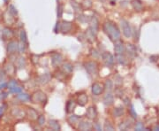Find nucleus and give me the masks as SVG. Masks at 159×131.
Instances as JSON below:
<instances>
[{
  "instance_id": "nucleus-3",
  "label": "nucleus",
  "mask_w": 159,
  "mask_h": 131,
  "mask_svg": "<svg viewBox=\"0 0 159 131\" xmlns=\"http://www.w3.org/2000/svg\"><path fill=\"white\" fill-rule=\"evenodd\" d=\"M30 99L32 100L34 103H39V102H42V103H44L45 101L47 100V98H46V95H45L43 92L42 91H37V92H35L33 94V96L31 97Z\"/></svg>"
},
{
  "instance_id": "nucleus-29",
  "label": "nucleus",
  "mask_w": 159,
  "mask_h": 131,
  "mask_svg": "<svg viewBox=\"0 0 159 131\" xmlns=\"http://www.w3.org/2000/svg\"><path fill=\"white\" fill-rule=\"evenodd\" d=\"M79 119H80V118H79L77 115H72V116H70V117H69L68 121H69L70 123H71V124H72V123H73V124H74V123H77V122H78Z\"/></svg>"
},
{
  "instance_id": "nucleus-16",
  "label": "nucleus",
  "mask_w": 159,
  "mask_h": 131,
  "mask_svg": "<svg viewBox=\"0 0 159 131\" xmlns=\"http://www.w3.org/2000/svg\"><path fill=\"white\" fill-rule=\"evenodd\" d=\"M88 102V96L86 94H82V95H80L78 98V104L80 105L83 106L86 105V103Z\"/></svg>"
},
{
  "instance_id": "nucleus-17",
  "label": "nucleus",
  "mask_w": 159,
  "mask_h": 131,
  "mask_svg": "<svg viewBox=\"0 0 159 131\" xmlns=\"http://www.w3.org/2000/svg\"><path fill=\"white\" fill-rule=\"evenodd\" d=\"M16 65L17 67H18V68H23V67H25L26 66V60L24 59L23 57H20L18 59H17V62H16Z\"/></svg>"
},
{
  "instance_id": "nucleus-7",
  "label": "nucleus",
  "mask_w": 159,
  "mask_h": 131,
  "mask_svg": "<svg viewBox=\"0 0 159 131\" xmlns=\"http://www.w3.org/2000/svg\"><path fill=\"white\" fill-rule=\"evenodd\" d=\"M19 51V43L16 41H12L7 45V52L8 53H15Z\"/></svg>"
},
{
  "instance_id": "nucleus-39",
  "label": "nucleus",
  "mask_w": 159,
  "mask_h": 131,
  "mask_svg": "<svg viewBox=\"0 0 159 131\" xmlns=\"http://www.w3.org/2000/svg\"><path fill=\"white\" fill-rule=\"evenodd\" d=\"M59 13H57V16H59V17H61V15H62V12H63V10H62V6H59Z\"/></svg>"
},
{
  "instance_id": "nucleus-4",
  "label": "nucleus",
  "mask_w": 159,
  "mask_h": 131,
  "mask_svg": "<svg viewBox=\"0 0 159 131\" xmlns=\"http://www.w3.org/2000/svg\"><path fill=\"white\" fill-rule=\"evenodd\" d=\"M85 69L91 75H95L97 74V65L96 62L89 61L85 63Z\"/></svg>"
},
{
  "instance_id": "nucleus-6",
  "label": "nucleus",
  "mask_w": 159,
  "mask_h": 131,
  "mask_svg": "<svg viewBox=\"0 0 159 131\" xmlns=\"http://www.w3.org/2000/svg\"><path fill=\"white\" fill-rule=\"evenodd\" d=\"M114 50L117 54H123V52H125V47H124V45H123V43L120 40L115 41Z\"/></svg>"
},
{
  "instance_id": "nucleus-2",
  "label": "nucleus",
  "mask_w": 159,
  "mask_h": 131,
  "mask_svg": "<svg viewBox=\"0 0 159 131\" xmlns=\"http://www.w3.org/2000/svg\"><path fill=\"white\" fill-rule=\"evenodd\" d=\"M121 28H122V31H123L124 36L127 38L131 37L132 31L131 26H130L128 21L126 20H121Z\"/></svg>"
},
{
  "instance_id": "nucleus-37",
  "label": "nucleus",
  "mask_w": 159,
  "mask_h": 131,
  "mask_svg": "<svg viewBox=\"0 0 159 131\" xmlns=\"http://www.w3.org/2000/svg\"><path fill=\"white\" fill-rule=\"evenodd\" d=\"M4 74L2 70H0V83L2 82H4Z\"/></svg>"
},
{
  "instance_id": "nucleus-25",
  "label": "nucleus",
  "mask_w": 159,
  "mask_h": 131,
  "mask_svg": "<svg viewBox=\"0 0 159 131\" xmlns=\"http://www.w3.org/2000/svg\"><path fill=\"white\" fill-rule=\"evenodd\" d=\"M20 40L23 43L26 44L28 43V39H26V34L25 30H21L20 32Z\"/></svg>"
},
{
  "instance_id": "nucleus-34",
  "label": "nucleus",
  "mask_w": 159,
  "mask_h": 131,
  "mask_svg": "<svg viewBox=\"0 0 159 131\" xmlns=\"http://www.w3.org/2000/svg\"><path fill=\"white\" fill-rule=\"evenodd\" d=\"M14 86H17V82H16V81H14V80H13V81H11V82L8 83V87H9V89H10V88H13V87H14Z\"/></svg>"
},
{
  "instance_id": "nucleus-28",
  "label": "nucleus",
  "mask_w": 159,
  "mask_h": 131,
  "mask_svg": "<svg viewBox=\"0 0 159 131\" xmlns=\"http://www.w3.org/2000/svg\"><path fill=\"white\" fill-rule=\"evenodd\" d=\"M74 107H75V104H74L73 101H69L68 103H67V105H66V109H67V112H71L72 110H73Z\"/></svg>"
},
{
  "instance_id": "nucleus-31",
  "label": "nucleus",
  "mask_w": 159,
  "mask_h": 131,
  "mask_svg": "<svg viewBox=\"0 0 159 131\" xmlns=\"http://www.w3.org/2000/svg\"><path fill=\"white\" fill-rule=\"evenodd\" d=\"M37 121H38V124H39L40 126H43V124H44L45 122V118L43 115H40L39 117L37 118Z\"/></svg>"
},
{
  "instance_id": "nucleus-41",
  "label": "nucleus",
  "mask_w": 159,
  "mask_h": 131,
  "mask_svg": "<svg viewBox=\"0 0 159 131\" xmlns=\"http://www.w3.org/2000/svg\"><path fill=\"white\" fill-rule=\"evenodd\" d=\"M155 129H157V130H159V127H156V128H155Z\"/></svg>"
},
{
  "instance_id": "nucleus-26",
  "label": "nucleus",
  "mask_w": 159,
  "mask_h": 131,
  "mask_svg": "<svg viewBox=\"0 0 159 131\" xmlns=\"http://www.w3.org/2000/svg\"><path fill=\"white\" fill-rule=\"evenodd\" d=\"M117 59H118V62L119 64H126V58L123 56V54H117Z\"/></svg>"
},
{
  "instance_id": "nucleus-40",
  "label": "nucleus",
  "mask_w": 159,
  "mask_h": 131,
  "mask_svg": "<svg viewBox=\"0 0 159 131\" xmlns=\"http://www.w3.org/2000/svg\"><path fill=\"white\" fill-rule=\"evenodd\" d=\"M6 85H7V83H6V82H4L3 84H2V82H1V83H0V89H3L4 87H6Z\"/></svg>"
},
{
  "instance_id": "nucleus-24",
  "label": "nucleus",
  "mask_w": 159,
  "mask_h": 131,
  "mask_svg": "<svg viewBox=\"0 0 159 131\" xmlns=\"http://www.w3.org/2000/svg\"><path fill=\"white\" fill-rule=\"evenodd\" d=\"M3 36L6 38H10L13 36V31L9 28H4L3 30Z\"/></svg>"
},
{
  "instance_id": "nucleus-10",
  "label": "nucleus",
  "mask_w": 159,
  "mask_h": 131,
  "mask_svg": "<svg viewBox=\"0 0 159 131\" xmlns=\"http://www.w3.org/2000/svg\"><path fill=\"white\" fill-rule=\"evenodd\" d=\"M86 115L87 117L90 119V120H94V119L96 117V115H97V112H96V108L94 107V106H90V107H88V110H87Z\"/></svg>"
},
{
  "instance_id": "nucleus-23",
  "label": "nucleus",
  "mask_w": 159,
  "mask_h": 131,
  "mask_svg": "<svg viewBox=\"0 0 159 131\" xmlns=\"http://www.w3.org/2000/svg\"><path fill=\"white\" fill-rule=\"evenodd\" d=\"M18 98L20 99L21 101H28L30 99L29 95H28L26 93H20V95H18Z\"/></svg>"
},
{
  "instance_id": "nucleus-11",
  "label": "nucleus",
  "mask_w": 159,
  "mask_h": 131,
  "mask_svg": "<svg viewBox=\"0 0 159 131\" xmlns=\"http://www.w3.org/2000/svg\"><path fill=\"white\" fill-rule=\"evenodd\" d=\"M113 101H114V98H113V96L110 93H107L104 98H103V104H104L106 106L112 105Z\"/></svg>"
},
{
  "instance_id": "nucleus-13",
  "label": "nucleus",
  "mask_w": 159,
  "mask_h": 131,
  "mask_svg": "<svg viewBox=\"0 0 159 131\" xmlns=\"http://www.w3.org/2000/svg\"><path fill=\"white\" fill-rule=\"evenodd\" d=\"M126 51L130 57H134L136 54V49L132 44H127L126 47Z\"/></svg>"
},
{
  "instance_id": "nucleus-8",
  "label": "nucleus",
  "mask_w": 159,
  "mask_h": 131,
  "mask_svg": "<svg viewBox=\"0 0 159 131\" xmlns=\"http://www.w3.org/2000/svg\"><path fill=\"white\" fill-rule=\"evenodd\" d=\"M103 89H103V85L100 83H94L92 85V93L96 96H98V95H100V94H102Z\"/></svg>"
},
{
  "instance_id": "nucleus-30",
  "label": "nucleus",
  "mask_w": 159,
  "mask_h": 131,
  "mask_svg": "<svg viewBox=\"0 0 159 131\" xmlns=\"http://www.w3.org/2000/svg\"><path fill=\"white\" fill-rule=\"evenodd\" d=\"M105 88L108 89L109 91H110L113 88V82L110 81V80H107L105 82Z\"/></svg>"
},
{
  "instance_id": "nucleus-9",
  "label": "nucleus",
  "mask_w": 159,
  "mask_h": 131,
  "mask_svg": "<svg viewBox=\"0 0 159 131\" xmlns=\"http://www.w3.org/2000/svg\"><path fill=\"white\" fill-rule=\"evenodd\" d=\"M60 27V30L63 31V32H69L72 28V23L70 21H64L61 23H59Z\"/></svg>"
},
{
  "instance_id": "nucleus-5",
  "label": "nucleus",
  "mask_w": 159,
  "mask_h": 131,
  "mask_svg": "<svg viewBox=\"0 0 159 131\" xmlns=\"http://www.w3.org/2000/svg\"><path fill=\"white\" fill-rule=\"evenodd\" d=\"M103 59L104 61L105 65L108 66V67H112V66L114 64V57L112 53L110 52H104L103 54Z\"/></svg>"
},
{
  "instance_id": "nucleus-36",
  "label": "nucleus",
  "mask_w": 159,
  "mask_h": 131,
  "mask_svg": "<svg viewBox=\"0 0 159 131\" xmlns=\"http://www.w3.org/2000/svg\"><path fill=\"white\" fill-rule=\"evenodd\" d=\"M72 6L74 7V9H75L76 11H79V9L77 8V7H79V8H80V4H77L75 1H72Z\"/></svg>"
},
{
  "instance_id": "nucleus-20",
  "label": "nucleus",
  "mask_w": 159,
  "mask_h": 131,
  "mask_svg": "<svg viewBox=\"0 0 159 131\" xmlns=\"http://www.w3.org/2000/svg\"><path fill=\"white\" fill-rule=\"evenodd\" d=\"M28 117L30 119H32V120H35V119H37V113L36 112H35L34 109L32 108H28Z\"/></svg>"
},
{
  "instance_id": "nucleus-1",
  "label": "nucleus",
  "mask_w": 159,
  "mask_h": 131,
  "mask_svg": "<svg viewBox=\"0 0 159 131\" xmlns=\"http://www.w3.org/2000/svg\"><path fill=\"white\" fill-rule=\"evenodd\" d=\"M103 30L112 41L115 42L117 40H119L120 32L115 24H113L110 21H107V22L103 24Z\"/></svg>"
},
{
  "instance_id": "nucleus-35",
  "label": "nucleus",
  "mask_w": 159,
  "mask_h": 131,
  "mask_svg": "<svg viewBox=\"0 0 159 131\" xmlns=\"http://www.w3.org/2000/svg\"><path fill=\"white\" fill-rule=\"evenodd\" d=\"M135 129L136 130H143V125L141 124V122L137 123V125H136V127H135Z\"/></svg>"
},
{
  "instance_id": "nucleus-22",
  "label": "nucleus",
  "mask_w": 159,
  "mask_h": 131,
  "mask_svg": "<svg viewBox=\"0 0 159 131\" xmlns=\"http://www.w3.org/2000/svg\"><path fill=\"white\" fill-rule=\"evenodd\" d=\"M63 70L66 73H71L73 71V66H72L70 63H66V64H64L63 66Z\"/></svg>"
},
{
  "instance_id": "nucleus-14",
  "label": "nucleus",
  "mask_w": 159,
  "mask_h": 131,
  "mask_svg": "<svg viewBox=\"0 0 159 131\" xmlns=\"http://www.w3.org/2000/svg\"><path fill=\"white\" fill-rule=\"evenodd\" d=\"M92 128V124L88 121H82L79 126V129L81 130H90Z\"/></svg>"
},
{
  "instance_id": "nucleus-21",
  "label": "nucleus",
  "mask_w": 159,
  "mask_h": 131,
  "mask_svg": "<svg viewBox=\"0 0 159 131\" xmlns=\"http://www.w3.org/2000/svg\"><path fill=\"white\" fill-rule=\"evenodd\" d=\"M123 113H124V109L122 107H118L113 110V114L115 117H120L123 114Z\"/></svg>"
},
{
  "instance_id": "nucleus-33",
  "label": "nucleus",
  "mask_w": 159,
  "mask_h": 131,
  "mask_svg": "<svg viewBox=\"0 0 159 131\" xmlns=\"http://www.w3.org/2000/svg\"><path fill=\"white\" fill-rule=\"evenodd\" d=\"M104 129L105 130H113L114 128H113V127L110 124L109 122H106L105 125H104Z\"/></svg>"
},
{
  "instance_id": "nucleus-19",
  "label": "nucleus",
  "mask_w": 159,
  "mask_h": 131,
  "mask_svg": "<svg viewBox=\"0 0 159 131\" xmlns=\"http://www.w3.org/2000/svg\"><path fill=\"white\" fill-rule=\"evenodd\" d=\"M49 124H50V127H51L52 129H54V130H59V129H60L59 124V122H57V120H50L49 121Z\"/></svg>"
},
{
  "instance_id": "nucleus-18",
  "label": "nucleus",
  "mask_w": 159,
  "mask_h": 131,
  "mask_svg": "<svg viewBox=\"0 0 159 131\" xmlns=\"http://www.w3.org/2000/svg\"><path fill=\"white\" fill-rule=\"evenodd\" d=\"M39 80H40V82H41V83H43V84L47 83V82H50V74H43L42 76H40Z\"/></svg>"
},
{
  "instance_id": "nucleus-32",
  "label": "nucleus",
  "mask_w": 159,
  "mask_h": 131,
  "mask_svg": "<svg viewBox=\"0 0 159 131\" xmlns=\"http://www.w3.org/2000/svg\"><path fill=\"white\" fill-rule=\"evenodd\" d=\"M9 12L13 14V15H16L17 14V10L15 9V7H14L13 6H9Z\"/></svg>"
},
{
  "instance_id": "nucleus-12",
  "label": "nucleus",
  "mask_w": 159,
  "mask_h": 131,
  "mask_svg": "<svg viewBox=\"0 0 159 131\" xmlns=\"http://www.w3.org/2000/svg\"><path fill=\"white\" fill-rule=\"evenodd\" d=\"M62 60H63V58L62 56L59 54V53H56L52 56V64L54 66H59L61 64Z\"/></svg>"
},
{
  "instance_id": "nucleus-15",
  "label": "nucleus",
  "mask_w": 159,
  "mask_h": 131,
  "mask_svg": "<svg viewBox=\"0 0 159 131\" xmlns=\"http://www.w3.org/2000/svg\"><path fill=\"white\" fill-rule=\"evenodd\" d=\"M132 6L136 11H141L143 8V4L141 3V0H132Z\"/></svg>"
},
{
  "instance_id": "nucleus-38",
  "label": "nucleus",
  "mask_w": 159,
  "mask_h": 131,
  "mask_svg": "<svg viewBox=\"0 0 159 131\" xmlns=\"http://www.w3.org/2000/svg\"><path fill=\"white\" fill-rule=\"evenodd\" d=\"M130 111H131V113L134 116H132V117L134 118H136V113H134V107H132V106H131V109H130Z\"/></svg>"
},
{
  "instance_id": "nucleus-27",
  "label": "nucleus",
  "mask_w": 159,
  "mask_h": 131,
  "mask_svg": "<svg viewBox=\"0 0 159 131\" xmlns=\"http://www.w3.org/2000/svg\"><path fill=\"white\" fill-rule=\"evenodd\" d=\"M10 91L12 93H20L21 91H22V88L21 87H19L18 85L17 86H14L13 88H10Z\"/></svg>"
}]
</instances>
